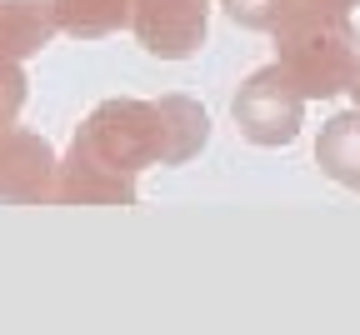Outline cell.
Instances as JSON below:
<instances>
[{
    "mask_svg": "<svg viewBox=\"0 0 360 335\" xmlns=\"http://www.w3.org/2000/svg\"><path fill=\"white\" fill-rule=\"evenodd\" d=\"M210 0H130V25L150 56L180 61L205 40Z\"/></svg>",
    "mask_w": 360,
    "mask_h": 335,
    "instance_id": "4",
    "label": "cell"
},
{
    "mask_svg": "<svg viewBox=\"0 0 360 335\" xmlns=\"http://www.w3.org/2000/svg\"><path fill=\"white\" fill-rule=\"evenodd\" d=\"M56 30V0H0V61L35 56Z\"/></svg>",
    "mask_w": 360,
    "mask_h": 335,
    "instance_id": "6",
    "label": "cell"
},
{
    "mask_svg": "<svg viewBox=\"0 0 360 335\" xmlns=\"http://www.w3.org/2000/svg\"><path fill=\"white\" fill-rule=\"evenodd\" d=\"M281 65L290 70V80L305 90V95H335V90H350V75H355V35H350V20L345 11H326V6H310V11H295L281 30Z\"/></svg>",
    "mask_w": 360,
    "mask_h": 335,
    "instance_id": "2",
    "label": "cell"
},
{
    "mask_svg": "<svg viewBox=\"0 0 360 335\" xmlns=\"http://www.w3.org/2000/svg\"><path fill=\"white\" fill-rule=\"evenodd\" d=\"M56 201L130 206V201H135V175H115V170H105V165H96V160H85V156L70 151V160H65L60 175H56Z\"/></svg>",
    "mask_w": 360,
    "mask_h": 335,
    "instance_id": "7",
    "label": "cell"
},
{
    "mask_svg": "<svg viewBox=\"0 0 360 335\" xmlns=\"http://www.w3.org/2000/svg\"><path fill=\"white\" fill-rule=\"evenodd\" d=\"M310 6H326V11H350L355 0H290V15H295V11H310Z\"/></svg>",
    "mask_w": 360,
    "mask_h": 335,
    "instance_id": "11",
    "label": "cell"
},
{
    "mask_svg": "<svg viewBox=\"0 0 360 335\" xmlns=\"http://www.w3.org/2000/svg\"><path fill=\"white\" fill-rule=\"evenodd\" d=\"M20 106H25V75L15 61H0V135L15 125Z\"/></svg>",
    "mask_w": 360,
    "mask_h": 335,
    "instance_id": "10",
    "label": "cell"
},
{
    "mask_svg": "<svg viewBox=\"0 0 360 335\" xmlns=\"http://www.w3.org/2000/svg\"><path fill=\"white\" fill-rule=\"evenodd\" d=\"M56 20L75 40H101L130 20V0H56Z\"/></svg>",
    "mask_w": 360,
    "mask_h": 335,
    "instance_id": "9",
    "label": "cell"
},
{
    "mask_svg": "<svg viewBox=\"0 0 360 335\" xmlns=\"http://www.w3.org/2000/svg\"><path fill=\"white\" fill-rule=\"evenodd\" d=\"M210 140V120L186 95L165 101H105L75 135V156L115 175H141L146 165H186Z\"/></svg>",
    "mask_w": 360,
    "mask_h": 335,
    "instance_id": "1",
    "label": "cell"
},
{
    "mask_svg": "<svg viewBox=\"0 0 360 335\" xmlns=\"http://www.w3.org/2000/svg\"><path fill=\"white\" fill-rule=\"evenodd\" d=\"M305 101H310V95L276 61V65L255 70L240 85V95H236V125H240L245 140H255V146H290V140L300 135Z\"/></svg>",
    "mask_w": 360,
    "mask_h": 335,
    "instance_id": "3",
    "label": "cell"
},
{
    "mask_svg": "<svg viewBox=\"0 0 360 335\" xmlns=\"http://www.w3.org/2000/svg\"><path fill=\"white\" fill-rule=\"evenodd\" d=\"M315 160L321 170L350 190H360V110L350 115H335L326 130H321V146H315Z\"/></svg>",
    "mask_w": 360,
    "mask_h": 335,
    "instance_id": "8",
    "label": "cell"
},
{
    "mask_svg": "<svg viewBox=\"0 0 360 335\" xmlns=\"http://www.w3.org/2000/svg\"><path fill=\"white\" fill-rule=\"evenodd\" d=\"M56 156L45 140L25 130L0 135V201H51L56 196Z\"/></svg>",
    "mask_w": 360,
    "mask_h": 335,
    "instance_id": "5",
    "label": "cell"
},
{
    "mask_svg": "<svg viewBox=\"0 0 360 335\" xmlns=\"http://www.w3.org/2000/svg\"><path fill=\"white\" fill-rule=\"evenodd\" d=\"M350 95L360 101V61H355V75H350Z\"/></svg>",
    "mask_w": 360,
    "mask_h": 335,
    "instance_id": "12",
    "label": "cell"
}]
</instances>
